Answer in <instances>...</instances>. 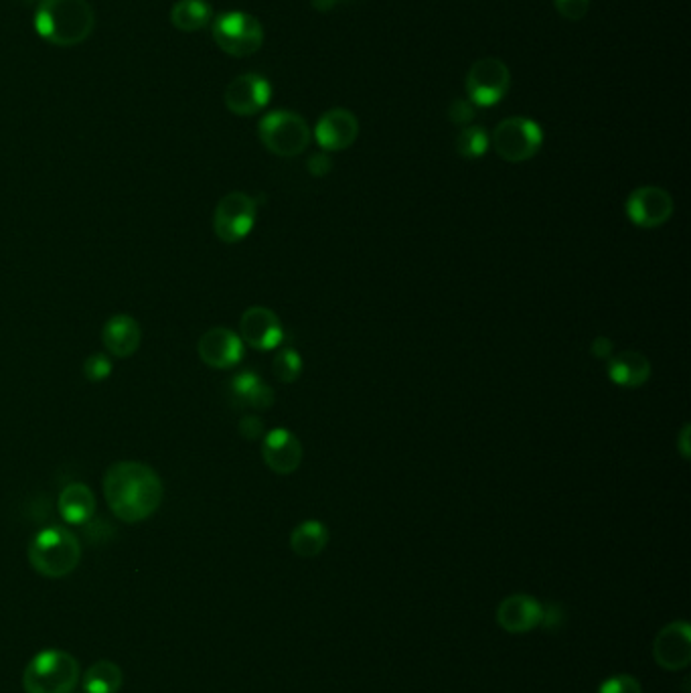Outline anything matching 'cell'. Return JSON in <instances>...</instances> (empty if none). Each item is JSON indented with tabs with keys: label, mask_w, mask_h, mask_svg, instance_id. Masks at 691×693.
Masks as SVG:
<instances>
[{
	"label": "cell",
	"mask_w": 691,
	"mask_h": 693,
	"mask_svg": "<svg viewBox=\"0 0 691 693\" xmlns=\"http://www.w3.org/2000/svg\"><path fill=\"white\" fill-rule=\"evenodd\" d=\"M104 497L110 511L124 523L155 515L165 499L159 473L138 460H120L106 471Z\"/></svg>",
	"instance_id": "obj_1"
},
{
	"label": "cell",
	"mask_w": 691,
	"mask_h": 693,
	"mask_svg": "<svg viewBox=\"0 0 691 693\" xmlns=\"http://www.w3.org/2000/svg\"><path fill=\"white\" fill-rule=\"evenodd\" d=\"M33 25L47 43L75 47L92 35L96 15L86 0H39Z\"/></svg>",
	"instance_id": "obj_2"
},
{
	"label": "cell",
	"mask_w": 691,
	"mask_h": 693,
	"mask_svg": "<svg viewBox=\"0 0 691 693\" xmlns=\"http://www.w3.org/2000/svg\"><path fill=\"white\" fill-rule=\"evenodd\" d=\"M82 542L65 527L51 525L41 529L29 544V562L45 578H63L78 568Z\"/></svg>",
	"instance_id": "obj_3"
},
{
	"label": "cell",
	"mask_w": 691,
	"mask_h": 693,
	"mask_svg": "<svg viewBox=\"0 0 691 693\" xmlns=\"http://www.w3.org/2000/svg\"><path fill=\"white\" fill-rule=\"evenodd\" d=\"M82 669L65 651H43L35 655L25 673L23 687L27 693H71L80 683Z\"/></svg>",
	"instance_id": "obj_4"
},
{
	"label": "cell",
	"mask_w": 691,
	"mask_h": 693,
	"mask_svg": "<svg viewBox=\"0 0 691 693\" xmlns=\"http://www.w3.org/2000/svg\"><path fill=\"white\" fill-rule=\"evenodd\" d=\"M258 134L262 144L282 159H292L302 154L311 144V128L306 120L294 112L276 110L260 120Z\"/></svg>",
	"instance_id": "obj_5"
},
{
	"label": "cell",
	"mask_w": 691,
	"mask_h": 693,
	"mask_svg": "<svg viewBox=\"0 0 691 693\" xmlns=\"http://www.w3.org/2000/svg\"><path fill=\"white\" fill-rule=\"evenodd\" d=\"M213 39L221 51L234 57H250L264 43L262 23L242 11H229L213 21Z\"/></svg>",
	"instance_id": "obj_6"
},
{
	"label": "cell",
	"mask_w": 691,
	"mask_h": 693,
	"mask_svg": "<svg viewBox=\"0 0 691 693\" xmlns=\"http://www.w3.org/2000/svg\"><path fill=\"white\" fill-rule=\"evenodd\" d=\"M544 144V132L540 124L515 116L497 124L493 132V148L507 163H525L540 152Z\"/></svg>",
	"instance_id": "obj_7"
},
{
	"label": "cell",
	"mask_w": 691,
	"mask_h": 693,
	"mask_svg": "<svg viewBox=\"0 0 691 693\" xmlns=\"http://www.w3.org/2000/svg\"><path fill=\"white\" fill-rule=\"evenodd\" d=\"M258 203L242 191L227 193L213 211V231L225 244H238L250 236L256 223Z\"/></svg>",
	"instance_id": "obj_8"
},
{
	"label": "cell",
	"mask_w": 691,
	"mask_h": 693,
	"mask_svg": "<svg viewBox=\"0 0 691 693\" xmlns=\"http://www.w3.org/2000/svg\"><path fill=\"white\" fill-rule=\"evenodd\" d=\"M511 88L509 67L495 57H485L473 63L467 75V94L475 106L491 108L499 104Z\"/></svg>",
	"instance_id": "obj_9"
},
{
	"label": "cell",
	"mask_w": 691,
	"mask_h": 693,
	"mask_svg": "<svg viewBox=\"0 0 691 693\" xmlns=\"http://www.w3.org/2000/svg\"><path fill=\"white\" fill-rule=\"evenodd\" d=\"M272 98V86L260 73H244L225 88V106L236 116H254L262 112Z\"/></svg>",
	"instance_id": "obj_10"
},
{
	"label": "cell",
	"mask_w": 691,
	"mask_h": 693,
	"mask_svg": "<svg viewBox=\"0 0 691 693\" xmlns=\"http://www.w3.org/2000/svg\"><path fill=\"white\" fill-rule=\"evenodd\" d=\"M627 215L629 219L643 229H655L667 223L673 215V197L661 187H639L627 199Z\"/></svg>",
	"instance_id": "obj_11"
},
{
	"label": "cell",
	"mask_w": 691,
	"mask_h": 693,
	"mask_svg": "<svg viewBox=\"0 0 691 693\" xmlns=\"http://www.w3.org/2000/svg\"><path fill=\"white\" fill-rule=\"evenodd\" d=\"M197 353L207 367L232 369L244 359V341L234 331L215 327L201 335Z\"/></svg>",
	"instance_id": "obj_12"
},
{
	"label": "cell",
	"mask_w": 691,
	"mask_h": 693,
	"mask_svg": "<svg viewBox=\"0 0 691 693\" xmlns=\"http://www.w3.org/2000/svg\"><path fill=\"white\" fill-rule=\"evenodd\" d=\"M240 339L258 351H270L282 343L284 329L270 308L250 306L240 321Z\"/></svg>",
	"instance_id": "obj_13"
},
{
	"label": "cell",
	"mask_w": 691,
	"mask_h": 693,
	"mask_svg": "<svg viewBox=\"0 0 691 693\" xmlns=\"http://www.w3.org/2000/svg\"><path fill=\"white\" fill-rule=\"evenodd\" d=\"M653 657L663 669H685L691 661V627L685 621H677L661 629L653 643Z\"/></svg>",
	"instance_id": "obj_14"
},
{
	"label": "cell",
	"mask_w": 691,
	"mask_h": 693,
	"mask_svg": "<svg viewBox=\"0 0 691 693\" xmlns=\"http://www.w3.org/2000/svg\"><path fill=\"white\" fill-rule=\"evenodd\" d=\"M302 444L286 428H276L264 436L262 458L276 475H292L302 462Z\"/></svg>",
	"instance_id": "obj_15"
},
{
	"label": "cell",
	"mask_w": 691,
	"mask_h": 693,
	"mask_svg": "<svg viewBox=\"0 0 691 693\" xmlns=\"http://www.w3.org/2000/svg\"><path fill=\"white\" fill-rule=\"evenodd\" d=\"M359 136V122L353 112L333 108L323 114L315 128V138L327 152H341L349 148Z\"/></svg>",
	"instance_id": "obj_16"
},
{
	"label": "cell",
	"mask_w": 691,
	"mask_h": 693,
	"mask_svg": "<svg viewBox=\"0 0 691 693\" xmlns=\"http://www.w3.org/2000/svg\"><path fill=\"white\" fill-rule=\"evenodd\" d=\"M497 623L503 631L519 635L527 633L542 623V604L533 596L513 594L507 596L497 608Z\"/></svg>",
	"instance_id": "obj_17"
},
{
	"label": "cell",
	"mask_w": 691,
	"mask_h": 693,
	"mask_svg": "<svg viewBox=\"0 0 691 693\" xmlns=\"http://www.w3.org/2000/svg\"><path fill=\"white\" fill-rule=\"evenodd\" d=\"M142 341V329L130 315H114L102 329V343L106 351L118 359L134 355Z\"/></svg>",
	"instance_id": "obj_18"
},
{
	"label": "cell",
	"mask_w": 691,
	"mask_h": 693,
	"mask_svg": "<svg viewBox=\"0 0 691 693\" xmlns=\"http://www.w3.org/2000/svg\"><path fill=\"white\" fill-rule=\"evenodd\" d=\"M606 373L621 388H641L651 377V363L643 353L629 349L608 359Z\"/></svg>",
	"instance_id": "obj_19"
},
{
	"label": "cell",
	"mask_w": 691,
	"mask_h": 693,
	"mask_svg": "<svg viewBox=\"0 0 691 693\" xmlns=\"http://www.w3.org/2000/svg\"><path fill=\"white\" fill-rule=\"evenodd\" d=\"M229 394L240 408L268 410L274 406V390L254 371L238 373L229 383Z\"/></svg>",
	"instance_id": "obj_20"
},
{
	"label": "cell",
	"mask_w": 691,
	"mask_h": 693,
	"mask_svg": "<svg viewBox=\"0 0 691 693\" xmlns=\"http://www.w3.org/2000/svg\"><path fill=\"white\" fill-rule=\"evenodd\" d=\"M57 507L65 523L86 525L96 515V495L84 483H71L61 491Z\"/></svg>",
	"instance_id": "obj_21"
},
{
	"label": "cell",
	"mask_w": 691,
	"mask_h": 693,
	"mask_svg": "<svg viewBox=\"0 0 691 693\" xmlns=\"http://www.w3.org/2000/svg\"><path fill=\"white\" fill-rule=\"evenodd\" d=\"M329 544V529L321 521H304L290 535V548L300 558H317Z\"/></svg>",
	"instance_id": "obj_22"
},
{
	"label": "cell",
	"mask_w": 691,
	"mask_h": 693,
	"mask_svg": "<svg viewBox=\"0 0 691 693\" xmlns=\"http://www.w3.org/2000/svg\"><path fill=\"white\" fill-rule=\"evenodd\" d=\"M213 19V9L207 0H177L171 9V23L177 31L195 33L205 29Z\"/></svg>",
	"instance_id": "obj_23"
},
{
	"label": "cell",
	"mask_w": 691,
	"mask_h": 693,
	"mask_svg": "<svg viewBox=\"0 0 691 693\" xmlns=\"http://www.w3.org/2000/svg\"><path fill=\"white\" fill-rule=\"evenodd\" d=\"M122 669L112 661H96L84 673V693H118L122 687Z\"/></svg>",
	"instance_id": "obj_24"
},
{
	"label": "cell",
	"mask_w": 691,
	"mask_h": 693,
	"mask_svg": "<svg viewBox=\"0 0 691 693\" xmlns=\"http://www.w3.org/2000/svg\"><path fill=\"white\" fill-rule=\"evenodd\" d=\"M489 144L491 140L481 126H465L456 136V152L469 161L481 159L489 150Z\"/></svg>",
	"instance_id": "obj_25"
},
{
	"label": "cell",
	"mask_w": 691,
	"mask_h": 693,
	"mask_svg": "<svg viewBox=\"0 0 691 693\" xmlns=\"http://www.w3.org/2000/svg\"><path fill=\"white\" fill-rule=\"evenodd\" d=\"M272 373L282 383H294L302 373V357L294 349H282L274 357Z\"/></svg>",
	"instance_id": "obj_26"
},
{
	"label": "cell",
	"mask_w": 691,
	"mask_h": 693,
	"mask_svg": "<svg viewBox=\"0 0 691 693\" xmlns=\"http://www.w3.org/2000/svg\"><path fill=\"white\" fill-rule=\"evenodd\" d=\"M598 693H643V687L633 675H614L598 687Z\"/></svg>",
	"instance_id": "obj_27"
},
{
	"label": "cell",
	"mask_w": 691,
	"mask_h": 693,
	"mask_svg": "<svg viewBox=\"0 0 691 693\" xmlns=\"http://www.w3.org/2000/svg\"><path fill=\"white\" fill-rule=\"evenodd\" d=\"M110 373H112V361L102 353L90 355L84 363V375L94 383L106 381L110 377Z\"/></svg>",
	"instance_id": "obj_28"
},
{
	"label": "cell",
	"mask_w": 691,
	"mask_h": 693,
	"mask_svg": "<svg viewBox=\"0 0 691 693\" xmlns=\"http://www.w3.org/2000/svg\"><path fill=\"white\" fill-rule=\"evenodd\" d=\"M477 114V106L471 100H454L448 108V118L456 126H469Z\"/></svg>",
	"instance_id": "obj_29"
},
{
	"label": "cell",
	"mask_w": 691,
	"mask_h": 693,
	"mask_svg": "<svg viewBox=\"0 0 691 693\" xmlns=\"http://www.w3.org/2000/svg\"><path fill=\"white\" fill-rule=\"evenodd\" d=\"M556 11L568 21H580L590 9V0H554Z\"/></svg>",
	"instance_id": "obj_30"
},
{
	"label": "cell",
	"mask_w": 691,
	"mask_h": 693,
	"mask_svg": "<svg viewBox=\"0 0 691 693\" xmlns=\"http://www.w3.org/2000/svg\"><path fill=\"white\" fill-rule=\"evenodd\" d=\"M566 621V614H564V608L556 602H550V604H542V623L540 627L548 629V631H556L564 625Z\"/></svg>",
	"instance_id": "obj_31"
},
{
	"label": "cell",
	"mask_w": 691,
	"mask_h": 693,
	"mask_svg": "<svg viewBox=\"0 0 691 693\" xmlns=\"http://www.w3.org/2000/svg\"><path fill=\"white\" fill-rule=\"evenodd\" d=\"M240 434H242V438H246L250 442L262 438L264 436V422H262V418L256 416V414L244 416L240 420Z\"/></svg>",
	"instance_id": "obj_32"
},
{
	"label": "cell",
	"mask_w": 691,
	"mask_h": 693,
	"mask_svg": "<svg viewBox=\"0 0 691 693\" xmlns=\"http://www.w3.org/2000/svg\"><path fill=\"white\" fill-rule=\"evenodd\" d=\"M331 169H333L331 159H329V154H325V152L313 154V157L309 159V171L313 177H325L331 173Z\"/></svg>",
	"instance_id": "obj_33"
},
{
	"label": "cell",
	"mask_w": 691,
	"mask_h": 693,
	"mask_svg": "<svg viewBox=\"0 0 691 693\" xmlns=\"http://www.w3.org/2000/svg\"><path fill=\"white\" fill-rule=\"evenodd\" d=\"M592 355L596 357V359H604V361H608L610 357H612V351H614V343L608 339V337H596L594 341H592Z\"/></svg>",
	"instance_id": "obj_34"
},
{
	"label": "cell",
	"mask_w": 691,
	"mask_h": 693,
	"mask_svg": "<svg viewBox=\"0 0 691 693\" xmlns=\"http://www.w3.org/2000/svg\"><path fill=\"white\" fill-rule=\"evenodd\" d=\"M691 426L689 424H683L679 436H677V448H679V454L683 456V460H687L691 456Z\"/></svg>",
	"instance_id": "obj_35"
},
{
	"label": "cell",
	"mask_w": 691,
	"mask_h": 693,
	"mask_svg": "<svg viewBox=\"0 0 691 693\" xmlns=\"http://www.w3.org/2000/svg\"><path fill=\"white\" fill-rule=\"evenodd\" d=\"M339 3H341V0H313V9H315V11H321V13H329V11H333Z\"/></svg>",
	"instance_id": "obj_36"
},
{
	"label": "cell",
	"mask_w": 691,
	"mask_h": 693,
	"mask_svg": "<svg viewBox=\"0 0 691 693\" xmlns=\"http://www.w3.org/2000/svg\"><path fill=\"white\" fill-rule=\"evenodd\" d=\"M341 3H343V0H341Z\"/></svg>",
	"instance_id": "obj_37"
},
{
	"label": "cell",
	"mask_w": 691,
	"mask_h": 693,
	"mask_svg": "<svg viewBox=\"0 0 691 693\" xmlns=\"http://www.w3.org/2000/svg\"><path fill=\"white\" fill-rule=\"evenodd\" d=\"M71 693H73V691H71Z\"/></svg>",
	"instance_id": "obj_38"
}]
</instances>
